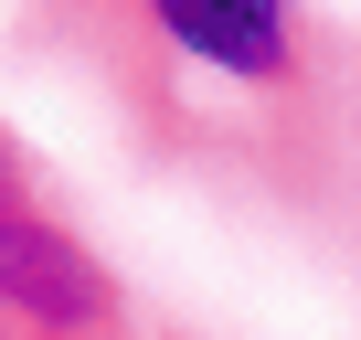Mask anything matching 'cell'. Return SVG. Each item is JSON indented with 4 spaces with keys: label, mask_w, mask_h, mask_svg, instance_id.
<instances>
[{
    "label": "cell",
    "mask_w": 361,
    "mask_h": 340,
    "mask_svg": "<svg viewBox=\"0 0 361 340\" xmlns=\"http://www.w3.org/2000/svg\"><path fill=\"white\" fill-rule=\"evenodd\" d=\"M0 298L32 308V319H96V308H106L96 255H85L64 224L32 213V181H22L11 149H0Z\"/></svg>",
    "instance_id": "cell-1"
},
{
    "label": "cell",
    "mask_w": 361,
    "mask_h": 340,
    "mask_svg": "<svg viewBox=\"0 0 361 340\" xmlns=\"http://www.w3.org/2000/svg\"><path fill=\"white\" fill-rule=\"evenodd\" d=\"M149 22L224 75H276L287 64V0H149Z\"/></svg>",
    "instance_id": "cell-2"
}]
</instances>
